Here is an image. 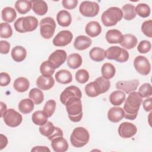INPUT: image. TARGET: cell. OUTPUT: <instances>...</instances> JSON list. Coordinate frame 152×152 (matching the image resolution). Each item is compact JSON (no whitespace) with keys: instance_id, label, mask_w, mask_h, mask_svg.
<instances>
[{"instance_id":"cell-13","label":"cell","mask_w":152,"mask_h":152,"mask_svg":"<svg viewBox=\"0 0 152 152\" xmlns=\"http://www.w3.org/2000/svg\"><path fill=\"white\" fill-rule=\"evenodd\" d=\"M73 34L70 31L62 30L53 38V44L55 46H65L71 42Z\"/></svg>"},{"instance_id":"cell-44","label":"cell","mask_w":152,"mask_h":152,"mask_svg":"<svg viewBox=\"0 0 152 152\" xmlns=\"http://www.w3.org/2000/svg\"><path fill=\"white\" fill-rule=\"evenodd\" d=\"M89 79V74L88 71L84 69L78 70L75 73L76 81L81 84L86 83Z\"/></svg>"},{"instance_id":"cell-34","label":"cell","mask_w":152,"mask_h":152,"mask_svg":"<svg viewBox=\"0 0 152 152\" xmlns=\"http://www.w3.org/2000/svg\"><path fill=\"white\" fill-rule=\"evenodd\" d=\"M102 75L103 78L109 80L112 78L116 73L115 67L111 63L106 62L103 64L101 68Z\"/></svg>"},{"instance_id":"cell-7","label":"cell","mask_w":152,"mask_h":152,"mask_svg":"<svg viewBox=\"0 0 152 152\" xmlns=\"http://www.w3.org/2000/svg\"><path fill=\"white\" fill-rule=\"evenodd\" d=\"M106 58L107 59L115 60L118 62H125L129 59V53L124 48L118 46H110L105 50Z\"/></svg>"},{"instance_id":"cell-35","label":"cell","mask_w":152,"mask_h":152,"mask_svg":"<svg viewBox=\"0 0 152 152\" xmlns=\"http://www.w3.org/2000/svg\"><path fill=\"white\" fill-rule=\"evenodd\" d=\"M15 8L20 14H25L30 11L32 4L31 1L18 0L15 2Z\"/></svg>"},{"instance_id":"cell-8","label":"cell","mask_w":152,"mask_h":152,"mask_svg":"<svg viewBox=\"0 0 152 152\" xmlns=\"http://www.w3.org/2000/svg\"><path fill=\"white\" fill-rule=\"evenodd\" d=\"M39 25L42 37L46 39L52 38L56 28V23L53 18L49 17H45L40 21Z\"/></svg>"},{"instance_id":"cell-28","label":"cell","mask_w":152,"mask_h":152,"mask_svg":"<svg viewBox=\"0 0 152 152\" xmlns=\"http://www.w3.org/2000/svg\"><path fill=\"white\" fill-rule=\"evenodd\" d=\"M55 79L58 83L62 84L70 83L72 80L71 73L66 69H61L55 74Z\"/></svg>"},{"instance_id":"cell-17","label":"cell","mask_w":152,"mask_h":152,"mask_svg":"<svg viewBox=\"0 0 152 152\" xmlns=\"http://www.w3.org/2000/svg\"><path fill=\"white\" fill-rule=\"evenodd\" d=\"M139 84V80L137 79L129 81H120L116 83V87L118 90L125 91L126 94H129L136 90Z\"/></svg>"},{"instance_id":"cell-40","label":"cell","mask_w":152,"mask_h":152,"mask_svg":"<svg viewBox=\"0 0 152 152\" xmlns=\"http://www.w3.org/2000/svg\"><path fill=\"white\" fill-rule=\"evenodd\" d=\"M123 17L126 20H131L136 17L135 7L134 5L128 4H125L122 7Z\"/></svg>"},{"instance_id":"cell-48","label":"cell","mask_w":152,"mask_h":152,"mask_svg":"<svg viewBox=\"0 0 152 152\" xmlns=\"http://www.w3.org/2000/svg\"><path fill=\"white\" fill-rule=\"evenodd\" d=\"M11 82V78L7 72H2L0 74V85L2 87L8 86Z\"/></svg>"},{"instance_id":"cell-22","label":"cell","mask_w":152,"mask_h":152,"mask_svg":"<svg viewBox=\"0 0 152 152\" xmlns=\"http://www.w3.org/2000/svg\"><path fill=\"white\" fill-rule=\"evenodd\" d=\"M86 34L91 37H95L99 36L102 32V27L96 21L88 22L85 28Z\"/></svg>"},{"instance_id":"cell-11","label":"cell","mask_w":152,"mask_h":152,"mask_svg":"<svg viewBox=\"0 0 152 152\" xmlns=\"http://www.w3.org/2000/svg\"><path fill=\"white\" fill-rule=\"evenodd\" d=\"M5 124L12 128L18 126L23 121V117L17 111L13 109H9L2 116Z\"/></svg>"},{"instance_id":"cell-33","label":"cell","mask_w":152,"mask_h":152,"mask_svg":"<svg viewBox=\"0 0 152 152\" xmlns=\"http://www.w3.org/2000/svg\"><path fill=\"white\" fill-rule=\"evenodd\" d=\"M48 115L43 110H37L34 112L31 116L33 124L40 126L45 125L48 122Z\"/></svg>"},{"instance_id":"cell-5","label":"cell","mask_w":152,"mask_h":152,"mask_svg":"<svg viewBox=\"0 0 152 152\" xmlns=\"http://www.w3.org/2000/svg\"><path fill=\"white\" fill-rule=\"evenodd\" d=\"M123 18L122 10L116 7H110L104 11L101 16V19L104 26L110 27L115 26Z\"/></svg>"},{"instance_id":"cell-29","label":"cell","mask_w":152,"mask_h":152,"mask_svg":"<svg viewBox=\"0 0 152 152\" xmlns=\"http://www.w3.org/2000/svg\"><path fill=\"white\" fill-rule=\"evenodd\" d=\"M125 98L126 95L123 91L116 90L110 94L109 100L113 106H120L124 103Z\"/></svg>"},{"instance_id":"cell-41","label":"cell","mask_w":152,"mask_h":152,"mask_svg":"<svg viewBox=\"0 0 152 152\" xmlns=\"http://www.w3.org/2000/svg\"><path fill=\"white\" fill-rule=\"evenodd\" d=\"M135 11L136 14H138L142 18L148 17L151 13V10L149 5L144 3L138 4L136 7H135Z\"/></svg>"},{"instance_id":"cell-49","label":"cell","mask_w":152,"mask_h":152,"mask_svg":"<svg viewBox=\"0 0 152 152\" xmlns=\"http://www.w3.org/2000/svg\"><path fill=\"white\" fill-rule=\"evenodd\" d=\"M62 6L67 10H73L74 9L77 4L78 1L77 0H63L62 1Z\"/></svg>"},{"instance_id":"cell-19","label":"cell","mask_w":152,"mask_h":152,"mask_svg":"<svg viewBox=\"0 0 152 152\" xmlns=\"http://www.w3.org/2000/svg\"><path fill=\"white\" fill-rule=\"evenodd\" d=\"M108 119L114 123L121 121L124 118V109L121 107H112L107 112Z\"/></svg>"},{"instance_id":"cell-12","label":"cell","mask_w":152,"mask_h":152,"mask_svg":"<svg viewBox=\"0 0 152 152\" xmlns=\"http://www.w3.org/2000/svg\"><path fill=\"white\" fill-rule=\"evenodd\" d=\"M134 66L136 71L141 75H147L150 72L151 64L144 56H137L134 61Z\"/></svg>"},{"instance_id":"cell-3","label":"cell","mask_w":152,"mask_h":152,"mask_svg":"<svg viewBox=\"0 0 152 152\" xmlns=\"http://www.w3.org/2000/svg\"><path fill=\"white\" fill-rule=\"evenodd\" d=\"M68 117L72 122H78L83 117V106L81 98L74 97L71 98L65 104Z\"/></svg>"},{"instance_id":"cell-21","label":"cell","mask_w":152,"mask_h":152,"mask_svg":"<svg viewBox=\"0 0 152 152\" xmlns=\"http://www.w3.org/2000/svg\"><path fill=\"white\" fill-rule=\"evenodd\" d=\"M55 84V80L52 77L39 76L36 80V85L41 90H48Z\"/></svg>"},{"instance_id":"cell-32","label":"cell","mask_w":152,"mask_h":152,"mask_svg":"<svg viewBox=\"0 0 152 152\" xmlns=\"http://www.w3.org/2000/svg\"><path fill=\"white\" fill-rule=\"evenodd\" d=\"M83 62L81 56L78 53L70 54L67 58V65L72 69H77L79 68Z\"/></svg>"},{"instance_id":"cell-6","label":"cell","mask_w":152,"mask_h":152,"mask_svg":"<svg viewBox=\"0 0 152 152\" xmlns=\"http://www.w3.org/2000/svg\"><path fill=\"white\" fill-rule=\"evenodd\" d=\"M90 139L88 131L84 127H77L74 129L70 136L71 144L77 148H80L86 145Z\"/></svg>"},{"instance_id":"cell-10","label":"cell","mask_w":152,"mask_h":152,"mask_svg":"<svg viewBox=\"0 0 152 152\" xmlns=\"http://www.w3.org/2000/svg\"><path fill=\"white\" fill-rule=\"evenodd\" d=\"M79 11L84 17H93L99 13V5L96 2L89 1H83L80 5Z\"/></svg>"},{"instance_id":"cell-37","label":"cell","mask_w":152,"mask_h":152,"mask_svg":"<svg viewBox=\"0 0 152 152\" xmlns=\"http://www.w3.org/2000/svg\"><path fill=\"white\" fill-rule=\"evenodd\" d=\"M2 20L7 23H12L17 17V13L15 10L10 7L4 8L1 12Z\"/></svg>"},{"instance_id":"cell-42","label":"cell","mask_w":152,"mask_h":152,"mask_svg":"<svg viewBox=\"0 0 152 152\" xmlns=\"http://www.w3.org/2000/svg\"><path fill=\"white\" fill-rule=\"evenodd\" d=\"M12 30L11 26L7 23H1L0 24V36L1 38L8 39L11 37Z\"/></svg>"},{"instance_id":"cell-30","label":"cell","mask_w":152,"mask_h":152,"mask_svg":"<svg viewBox=\"0 0 152 152\" xmlns=\"http://www.w3.org/2000/svg\"><path fill=\"white\" fill-rule=\"evenodd\" d=\"M13 86L17 91L23 93L26 91L30 87V83L26 78L20 77L15 79L14 82Z\"/></svg>"},{"instance_id":"cell-53","label":"cell","mask_w":152,"mask_h":152,"mask_svg":"<svg viewBox=\"0 0 152 152\" xmlns=\"http://www.w3.org/2000/svg\"><path fill=\"white\" fill-rule=\"evenodd\" d=\"M50 149L49 148H48L46 146H40V145H38V146H35L34 147H33V148L31 150V152H39V151H50Z\"/></svg>"},{"instance_id":"cell-36","label":"cell","mask_w":152,"mask_h":152,"mask_svg":"<svg viewBox=\"0 0 152 152\" xmlns=\"http://www.w3.org/2000/svg\"><path fill=\"white\" fill-rule=\"evenodd\" d=\"M34 102L29 99H24L21 100L18 104V109L21 113L27 114L30 113L34 109Z\"/></svg>"},{"instance_id":"cell-24","label":"cell","mask_w":152,"mask_h":152,"mask_svg":"<svg viewBox=\"0 0 152 152\" xmlns=\"http://www.w3.org/2000/svg\"><path fill=\"white\" fill-rule=\"evenodd\" d=\"M58 24L62 27L69 26L72 21V17L70 13L66 10H61L56 15Z\"/></svg>"},{"instance_id":"cell-26","label":"cell","mask_w":152,"mask_h":152,"mask_svg":"<svg viewBox=\"0 0 152 152\" xmlns=\"http://www.w3.org/2000/svg\"><path fill=\"white\" fill-rule=\"evenodd\" d=\"M12 59L17 62H22L25 59L27 56L26 49L21 46H16L14 47L11 53Z\"/></svg>"},{"instance_id":"cell-47","label":"cell","mask_w":152,"mask_h":152,"mask_svg":"<svg viewBox=\"0 0 152 152\" xmlns=\"http://www.w3.org/2000/svg\"><path fill=\"white\" fill-rule=\"evenodd\" d=\"M151 48V43L148 40H141L138 45L137 50L141 53H146L148 52Z\"/></svg>"},{"instance_id":"cell-18","label":"cell","mask_w":152,"mask_h":152,"mask_svg":"<svg viewBox=\"0 0 152 152\" xmlns=\"http://www.w3.org/2000/svg\"><path fill=\"white\" fill-rule=\"evenodd\" d=\"M51 146L56 152H65L68 149V144L63 136H58L51 140Z\"/></svg>"},{"instance_id":"cell-52","label":"cell","mask_w":152,"mask_h":152,"mask_svg":"<svg viewBox=\"0 0 152 152\" xmlns=\"http://www.w3.org/2000/svg\"><path fill=\"white\" fill-rule=\"evenodd\" d=\"M8 144V139L7 137L2 134H0V149L2 150Z\"/></svg>"},{"instance_id":"cell-27","label":"cell","mask_w":152,"mask_h":152,"mask_svg":"<svg viewBox=\"0 0 152 152\" xmlns=\"http://www.w3.org/2000/svg\"><path fill=\"white\" fill-rule=\"evenodd\" d=\"M138 42L137 37L131 34H126L123 36V39L119 43L124 49H131L135 47Z\"/></svg>"},{"instance_id":"cell-14","label":"cell","mask_w":152,"mask_h":152,"mask_svg":"<svg viewBox=\"0 0 152 152\" xmlns=\"http://www.w3.org/2000/svg\"><path fill=\"white\" fill-rule=\"evenodd\" d=\"M77 97L79 98L82 97V93L80 89L75 86H71L65 88V90L61 93L60 101L65 105L67 100L71 98Z\"/></svg>"},{"instance_id":"cell-51","label":"cell","mask_w":152,"mask_h":152,"mask_svg":"<svg viewBox=\"0 0 152 152\" xmlns=\"http://www.w3.org/2000/svg\"><path fill=\"white\" fill-rule=\"evenodd\" d=\"M142 106L146 112H151L152 110V98L150 97L144 100L142 102Z\"/></svg>"},{"instance_id":"cell-50","label":"cell","mask_w":152,"mask_h":152,"mask_svg":"<svg viewBox=\"0 0 152 152\" xmlns=\"http://www.w3.org/2000/svg\"><path fill=\"white\" fill-rule=\"evenodd\" d=\"M10 44L7 41H0V52L2 54H7L10 52Z\"/></svg>"},{"instance_id":"cell-46","label":"cell","mask_w":152,"mask_h":152,"mask_svg":"<svg viewBox=\"0 0 152 152\" xmlns=\"http://www.w3.org/2000/svg\"><path fill=\"white\" fill-rule=\"evenodd\" d=\"M141 31L142 33L148 37H152V20H148L142 23L141 25Z\"/></svg>"},{"instance_id":"cell-39","label":"cell","mask_w":152,"mask_h":152,"mask_svg":"<svg viewBox=\"0 0 152 152\" xmlns=\"http://www.w3.org/2000/svg\"><path fill=\"white\" fill-rule=\"evenodd\" d=\"M28 96L36 104H41L44 100V95L43 92L37 88H32L29 92Z\"/></svg>"},{"instance_id":"cell-2","label":"cell","mask_w":152,"mask_h":152,"mask_svg":"<svg viewBox=\"0 0 152 152\" xmlns=\"http://www.w3.org/2000/svg\"><path fill=\"white\" fill-rule=\"evenodd\" d=\"M110 87V82L103 77L97 78L94 81L87 84L85 87V92L88 97H97L100 94L107 92Z\"/></svg>"},{"instance_id":"cell-25","label":"cell","mask_w":152,"mask_h":152,"mask_svg":"<svg viewBox=\"0 0 152 152\" xmlns=\"http://www.w3.org/2000/svg\"><path fill=\"white\" fill-rule=\"evenodd\" d=\"M32 4V10L39 15H45L48 10V6L45 1L35 0L31 1Z\"/></svg>"},{"instance_id":"cell-20","label":"cell","mask_w":152,"mask_h":152,"mask_svg":"<svg viewBox=\"0 0 152 152\" xmlns=\"http://www.w3.org/2000/svg\"><path fill=\"white\" fill-rule=\"evenodd\" d=\"M92 43L91 39L86 36L80 35L77 36L74 42V48L79 50H83L89 48Z\"/></svg>"},{"instance_id":"cell-45","label":"cell","mask_w":152,"mask_h":152,"mask_svg":"<svg viewBox=\"0 0 152 152\" xmlns=\"http://www.w3.org/2000/svg\"><path fill=\"white\" fill-rule=\"evenodd\" d=\"M56 105V103L55 100L52 99L49 100L46 102L43 107V111L48 115V117H50L55 111Z\"/></svg>"},{"instance_id":"cell-43","label":"cell","mask_w":152,"mask_h":152,"mask_svg":"<svg viewBox=\"0 0 152 152\" xmlns=\"http://www.w3.org/2000/svg\"><path fill=\"white\" fill-rule=\"evenodd\" d=\"M138 93L142 98H148L151 97L152 95V88L151 84L148 83L142 84L138 89Z\"/></svg>"},{"instance_id":"cell-38","label":"cell","mask_w":152,"mask_h":152,"mask_svg":"<svg viewBox=\"0 0 152 152\" xmlns=\"http://www.w3.org/2000/svg\"><path fill=\"white\" fill-rule=\"evenodd\" d=\"M55 67L49 61L43 62L40 66V73L45 77H52L55 72Z\"/></svg>"},{"instance_id":"cell-31","label":"cell","mask_w":152,"mask_h":152,"mask_svg":"<svg viewBox=\"0 0 152 152\" xmlns=\"http://www.w3.org/2000/svg\"><path fill=\"white\" fill-rule=\"evenodd\" d=\"M90 58L95 62H101L106 58L105 50L99 47H94L89 52Z\"/></svg>"},{"instance_id":"cell-16","label":"cell","mask_w":152,"mask_h":152,"mask_svg":"<svg viewBox=\"0 0 152 152\" xmlns=\"http://www.w3.org/2000/svg\"><path fill=\"white\" fill-rule=\"evenodd\" d=\"M66 52L62 49H57L52 52L49 56L48 61L52 63L55 69L58 68L66 61Z\"/></svg>"},{"instance_id":"cell-1","label":"cell","mask_w":152,"mask_h":152,"mask_svg":"<svg viewBox=\"0 0 152 152\" xmlns=\"http://www.w3.org/2000/svg\"><path fill=\"white\" fill-rule=\"evenodd\" d=\"M142 102V98L138 92L134 91L129 93L124 105V118L134 120L138 115L140 107Z\"/></svg>"},{"instance_id":"cell-4","label":"cell","mask_w":152,"mask_h":152,"mask_svg":"<svg viewBox=\"0 0 152 152\" xmlns=\"http://www.w3.org/2000/svg\"><path fill=\"white\" fill-rule=\"evenodd\" d=\"M38 20L33 16L18 18L14 23L15 30L19 33H26L35 30L38 26Z\"/></svg>"},{"instance_id":"cell-15","label":"cell","mask_w":152,"mask_h":152,"mask_svg":"<svg viewBox=\"0 0 152 152\" xmlns=\"http://www.w3.org/2000/svg\"><path fill=\"white\" fill-rule=\"evenodd\" d=\"M137 132L136 126L131 122H122L118 128V134L121 137L124 138H131L136 134Z\"/></svg>"},{"instance_id":"cell-9","label":"cell","mask_w":152,"mask_h":152,"mask_svg":"<svg viewBox=\"0 0 152 152\" xmlns=\"http://www.w3.org/2000/svg\"><path fill=\"white\" fill-rule=\"evenodd\" d=\"M39 130L42 135L47 137L50 141L56 137L63 136L62 131L59 128L55 126L50 121H48L45 125L40 126Z\"/></svg>"},{"instance_id":"cell-23","label":"cell","mask_w":152,"mask_h":152,"mask_svg":"<svg viewBox=\"0 0 152 152\" xmlns=\"http://www.w3.org/2000/svg\"><path fill=\"white\" fill-rule=\"evenodd\" d=\"M122 33L117 29H111L106 32L105 38L110 44L120 43L123 39Z\"/></svg>"},{"instance_id":"cell-54","label":"cell","mask_w":152,"mask_h":152,"mask_svg":"<svg viewBox=\"0 0 152 152\" xmlns=\"http://www.w3.org/2000/svg\"><path fill=\"white\" fill-rule=\"evenodd\" d=\"M0 104H1V118H2L3 115L7 110V105L2 102H1Z\"/></svg>"}]
</instances>
